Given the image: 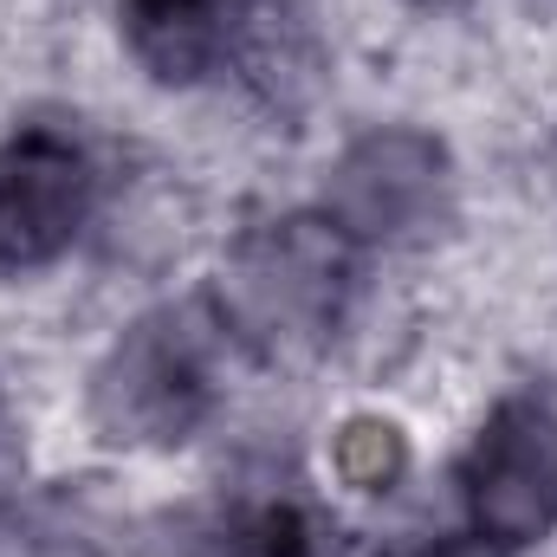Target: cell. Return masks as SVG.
<instances>
[{"mask_svg":"<svg viewBox=\"0 0 557 557\" xmlns=\"http://www.w3.org/2000/svg\"><path fill=\"white\" fill-rule=\"evenodd\" d=\"M91 208L85 149L59 131H20L0 143V267L33 273L78 240Z\"/></svg>","mask_w":557,"mask_h":557,"instance_id":"cell-1","label":"cell"},{"mask_svg":"<svg viewBox=\"0 0 557 557\" xmlns=\"http://www.w3.org/2000/svg\"><path fill=\"white\" fill-rule=\"evenodd\" d=\"M467 493L486 525L532 532L557 512V416L545 403H506L467 460Z\"/></svg>","mask_w":557,"mask_h":557,"instance_id":"cell-2","label":"cell"},{"mask_svg":"<svg viewBox=\"0 0 557 557\" xmlns=\"http://www.w3.org/2000/svg\"><path fill=\"white\" fill-rule=\"evenodd\" d=\"M124 39L162 85H195L227 59L234 0H117Z\"/></svg>","mask_w":557,"mask_h":557,"instance_id":"cell-3","label":"cell"},{"mask_svg":"<svg viewBox=\"0 0 557 557\" xmlns=\"http://www.w3.org/2000/svg\"><path fill=\"white\" fill-rule=\"evenodd\" d=\"M221 539H234V557H318V525H311V512L292 506V499L247 506Z\"/></svg>","mask_w":557,"mask_h":557,"instance_id":"cell-4","label":"cell"},{"mask_svg":"<svg viewBox=\"0 0 557 557\" xmlns=\"http://www.w3.org/2000/svg\"><path fill=\"white\" fill-rule=\"evenodd\" d=\"M421 7H434V0H421Z\"/></svg>","mask_w":557,"mask_h":557,"instance_id":"cell-5","label":"cell"}]
</instances>
